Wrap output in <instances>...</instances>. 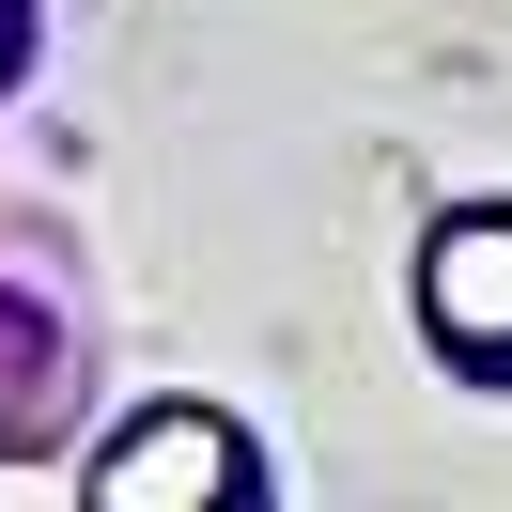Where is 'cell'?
Masks as SVG:
<instances>
[{"label": "cell", "mask_w": 512, "mask_h": 512, "mask_svg": "<svg viewBox=\"0 0 512 512\" xmlns=\"http://www.w3.org/2000/svg\"><path fill=\"white\" fill-rule=\"evenodd\" d=\"M233 497H264V450L218 404H140L78 466V512H233Z\"/></svg>", "instance_id": "cell-1"}, {"label": "cell", "mask_w": 512, "mask_h": 512, "mask_svg": "<svg viewBox=\"0 0 512 512\" xmlns=\"http://www.w3.org/2000/svg\"><path fill=\"white\" fill-rule=\"evenodd\" d=\"M16 63H32V0H0V94H16Z\"/></svg>", "instance_id": "cell-4"}, {"label": "cell", "mask_w": 512, "mask_h": 512, "mask_svg": "<svg viewBox=\"0 0 512 512\" xmlns=\"http://www.w3.org/2000/svg\"><path fill=\"white\" fill-rule=\"evenodd\" d=\"M32 373H47V311L0 295V404H32Z\"/></svg>", "instance_id": "cell-3"}, {"label": "cell", "mask_w": 512, "mask_h": 512, "mask_svg": "<svg viewBox=\"0 0 512 512\" xmlns=\"http://www.w3.org/2000/svg\"><path fill=\"white\" fill-rule=\"evenodd\" d=\"M419 326L466 388H512V202H450L419 233Z\"/></svg>", "instance_id": "cell-2"}]
</instances>
